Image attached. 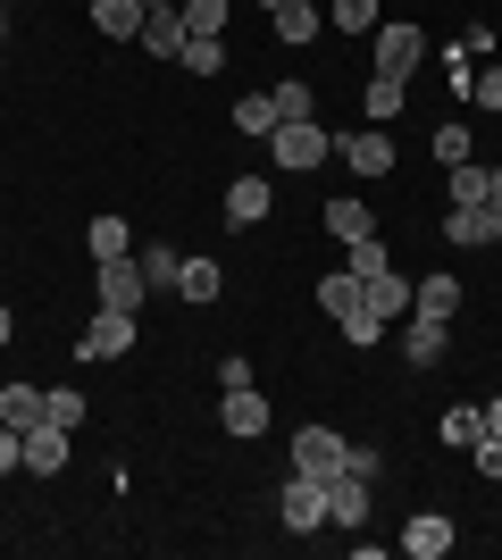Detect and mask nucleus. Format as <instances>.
<instances>
[{
  "label": "nucleus",
  "instance_id": "f257e3e1",
  "mask_svg": "<svg viewBox=\"0 0 502 560\" xmlns=\"http://www.w3.org/2000/svg\"><path fill=\"white\" fill-rule=\"evenodd\" d=\"M268 151H277V167H285V176H311V167L327 160L335 142L318 135V117H285V126H277V135H268Z\"/></svg>",
  "mask_w": 502,
  "mask_h": 560
},
{
  "label": "nucleus",
  "instance_id": "f03ea898",
  "mask_svg": "<svg viewBox=\"0 0 502 560\" xmlns=\"http://www.w3.org/2000/svg\"><path fill=\"white\" fill-rule=\"evenodd\" d=\"M93 293H101V310H135V318H143V302H151L143 259H101V268H93Z\"/></svg>",
  "mask_w": 502,
  "mask_h": 560
},
{
  "label": "nucleus",
  "instance_id": "7ed1b4c3",
  "mask_svg": "<svg viewBox=\"0 0 502 560\" xmlns=\"http://www.w3.org/2000/svg\"><path fill=\"white\" fill-rule=\"evenodd\" d=\"M135 351V310H93L75 335V360H126Z\"/></svg>",
  "mask_w": 502,
  "mask_h": 560
},
{
  "label": "nucleus",
  "instance_id": "20e7f679",
  "mask_svg": "<svg viewBox=\"0 0 502 560\" xmlns=\"http://www.w3.org/2000/svg\"><path fill=\"white\" fill-rule=\"evenodd\" d=\"M277 518H285V536H318L327 527V477H285Z\"/></svg>",
  "mask_w": 502,
  "mask_h": 560
},
{
  "label": "nucleus",
  "instance_id": "39448f33",
  "mask_svg": "<svg viewBox=\"0 0 502 560\" xmlns=\"http://www.w3.org/2000/svg\"><path fill=\"white\" fill-rule=\"evenodd\" d=\"M419 59H428V34H419V25H410V18L377 25V75H410V68H419Z\"/></svg>",
  "mask_w": 502,
  "mask_h": 560
},
{
  "label": "nucleus",
  "instance_id": "423d86ee",
  "mask_svg": "<svg viewBox=\"0 0 502 560\" xmlns=\"http://www.w3.org/2000/svg\"><path fill=\"white\" fill-rule=\"evenodd\" d=\"M335 468H343V435L311 419L302 435H293V477H335Z\"/></svg>",
  "mask_w": 502,
  "mask_h": 560
},
{
  "label": "nucleus",
  "instance_id": "0eeeda50",
  "mask_svg": "<svg viewBox=\"0 0 502 560\" xmlns=\"http://www.w3.org/2000/svg\"><path fill=\"white\" fill-rule=\"evenodd\" d=\"M394 335H402V360H410V369H435V360H444V335H453V318H428V310H410Z\"/></svg>",
  "mask_w": 502,
  "mask_h": 560
},
{
  "label": "nucleus",
  "instance_id": "6e6552de",
  "mask_svg": "<svg viewBox=\"0 0 502 560\" xmlns=\"http://www.w3.org/2000/svg\"><path fill=\"white\" fill-rule=\"evenodd\" d=\"M68 444H75V427H59V419L25 427V468H34V477H59V468H68Z\"/></svg>",
  "mask_w": 502,
  "mask_h": 560
},
{
  "label": "nucleus",
  "instance_id": "1a4fd4ad",
  "mask_svg": "<svg viewBox=\"0 0 502 560\" xmlns=\"http://www.w3.org/2000/svg\"><path fill=\"white\" fill-rule=\"evenodd\" d=\"M335 151H343V167H352V176H394V135H385V126H369V135H343Z\"/></svg>",
  "mask_w": 502,
  "mask_h": 560
},
{
  "label": "nucleus",
  "instance_id": "9d476101",
  "mask_svg": "<svg viewBox=\"0 0 502 560\" xmlns=\"http://www.w3.org/2000/svg\"><path fill=\"white\" fill-rule=\"evenodd\" d=\"M218 427H226V435H243V444H252V435H268V401H260V385H235V394L218 401Z\"/></svg>",
  "mask_w": 502,
  "mask_h": 560
},
{
  "label": "nucleus",
  "instance_id": "9b49d317",
  "mask_svg": "<svg viewBox=\"0 0 502 560\" xmlns=\"http://www.w3.org/2000/svg\"><path fill=\"white\" fill-rule=\"evenodd\" d=\"M360 302H369V318H377V327H402V318H410V277H402V268H385V277H369V293H360Z\"/></svg>",
  "mask_w": 502,
  "mask_h": 560
},
{
  "label": "nucleus",
  "instance_id": "f8f14e48",
  "mask_svg": "<svg viewBox=\"0 0 502 560\" xmlns=\"http://www.w3.org/2000/svg\"><path fill=\"white\" fill-rule=\"evenodd\" d=\"M360 518H369V477L335 468L327 477V527H360Z\"/></svg>",
  "mask_w": 502,
  "mask_h": 560
},
{
  "label": "nucleus",
  "instance_id": "ddd939ff",
  "mask_svg": "<svg viewBox=\"0 0 502 560\" xmlns=\"http://www.w3.org/2000/svg\"><path fill=\"white\" fill-rule=\"evenodd\" d=\"M402 552L410 560H444V552H453V518H444V511H419L402 527Z\"/></svg>",
  "mask_w": 502,
  "mask_h": 560
},
{
  "label": "nucleus",
  "instance_id": "4468645a",
  "mask_svg": "<svg viewBox=\"0 0 502 560\" xmlns=\"http://www.w3.org/2000/svg\"><path fill=\"white\" fill-rule=\"evenodd\" d=\"M268 210H277V192H268L260 176H235V185H226V226H260Z\"/></svg>",
  "mask_w": 502,
  "mask_h": 560
},
{
  "label": "nucleus",
  "instance_id": "2eb2a0df",
  "mask_svg": "<svg viewBox=\"0 0 502 560\" xmlns=\"http://www.w3.org/2000/svg\"><path fill=\"white\" fill-rule=\"evenodd\" d=\"M0 419L17 427V435H25V427H43L50 419V394H43V385H0Z\"/></svg>",
  "mask_w": 502,
  "mask_h": 560
},
{
  "label": "nucleus",
  "instance_id": "dca6fc26",
  "mask_svg": "<svg viewBox=\"0 0 502 560\" xmlns=\"http://www.w3.org/2000/svg\"><path fill=\"white\" fill-rule=\"evenodd\" d=\"M135 43H143L151 59H176V50H185V9H151V18H143V34H135Z\"/></svg>",
  "mask_w": 502,
  "mask_h": 560
},
{
  "label": "nucleus",
  "instance_id": "f3484780",
  "mask_svg": "<svg viewBox=\"0 0 502 560\" xmlns=\"http://www.w3.org/2000/svg\"><path fill=\"white\" fill-rule=\"evenodd\" d=\"M410 310H428V318H453V310H460V277H453V268L419 277V284H410Z\"/></svg>",
  "mask_w": 502,
  "mask_h": 560
},
{
  "label": "nucleus",
  "instance_id": "a211bd4d",
  "mask_svg": "<svg viewBox=\"0 0 502 560\" xmlns=\"http://www.w3.org/2000/svg\"><path fill=\"white\" fill-rule=\"evenodd\" d=\"M143 18H151L143 0H93V25L109 34V43H135V34H143Z\"/></svg>",
  "mask_w": 502,
  "mask_h": 560
},
{
  "label": "nucleus",
  "instance_id": "6ab92c4d",
  "mask_svg": "<svg viewBox=\"0 0 502 560\" xmlns=\"http://www.w3.org/2000/svg\"><path fill=\"white\" fill-rule=\"evenodd\" d=\"M360 293H369V284H360L352 268H335V277H318V310H327L335 327H343V318H352V310H360Z\"/></svg>",
  "mask_w": 502,
  "mask_h": 560
},
{
  "label": "nucleus",
  "instance_id": "aec40b11",
  "mask_svg": "<svg viewBox=\"0 0 502 560\" xmlns=\"http://www.w3.org/2000/svg\"><path fill=\"white\" fill-rule=\"evenodd\" d=\"M176 293H185V302H218V293H226V268H218V259H185V268H176Z\"/></svg>",
  "mask_w": 502,
  "mask_h": 560
},
{
  "label": "nucleus",
  "instance_id": "412c9836",
  "mask_svg": "<svg viewBox=\"0 0 502 560\" xmlns=\"http://www.w3.org/2000/svg\"><path fill=\"white\" fill-rule=\"evenodd\" d=\"M410 101V75H369V126H394Z\"/></svg>",
  "mask_w": 502,
  "mask_h": 560
},
{
  "label": "nucleus",
  "instance_id": "4be33fe9",
  "mask_svg": "<svg viewBox=\"0 0 502 560\" xmlns=\"http://www.w3.org/2000/svg\"><path fill=\"white\" fill-rule=\"evenodd\" d=\"M84 243H93V259H135V226H126V218H93Z\"/></svg>",
  "mask_w": 502,
  "mask_h": 560
},
{
  "label": "nucleus",
  "instance_id": "5701e85b",
  "mask_svg": "<svg viewBox=\"0 0 502 560\" xmlns=\"http://www.w3.org/2000/svg\"><path fill=\"white\" fill-rule=\"evenodd\" d=\"M478 435H486V419H478V410H460V401L444 410V419H435V444H444V452H469Z\"/></svg>",
  "mask_w": 502,
  "mask_h": 560
},
{
  "label": "nucleus",
  "instance_id": "b1692460",
  "mask_svg": "<svg viewBox=\"0 0 502 560\" xmlns=\"http://www.w3.org/2000/svg\"><path fill=\"white\" fill-rule=\"evenodd\" d=\"M176 68H185V75H218V68H226V43H218V34H185Z\"/></svg>",
  "mask_w": 502,
  "mask_h": 560
},
{
  "label": "nucleus",
  "instance_id": "393cba45",
  "mask_svg": "<svg viewBox=\"0 0 502 560\" xmlns=\"http://www.w3.org/2000/svg\"><path fill=\"white\" fill-rule=\"evenodd\" d=\"M327 234H335V243H360V234H377L369 201H327Z\"/></svg>",
  "mask_w": 502,
  "mask_h": 560
},
{
  "label": "nucleus",
  "instance_id": "a878e982",
  "mask_svg": "<svg viewBox=\"0 0 502 560\" xmlns=\"http://www.w3.org/2000/svg\"><path fill=\"white\" fill-rule=\"evenodd\" d=\"M277 43H293V50L318 43V9L311 0H285V9H277Z\"/></svg>",
  "mask_w": 502,
  "mask_h": 560
},
{
  "label": "nucleus",
  "instance_id": "bb28decb",
  "mask_svg": "<svg viewBox=\"0 0 502 560\" xmlns=\"http://www.w3.org/2000/svg\"><path fill=\"white\" fill-rule=\"evenodd\" d=\"M235 135H277V93H243L235 101Z\"/></svg>",
  "mask_w": 502,
  "mask_h": 560
},
{
  "label": "nucleus",
  "instance_id": "cd10ccee",
  "mask_svg": "<svg viewBox=\"0 0 502 560\" xmlns=\"http://www.w3.org/2000/svg\"><path fill=\"white\" fill-rule=\"evenodd\" d=\"M435 160H444V167H460V160H478V135H469V126H460V117H444V126H435Z\"/></svg>",
  "mask_w": 502,
  "mask_h": 560
},
{
  "label": "nucleus",
  "instance_id": "c85d7f7f",
  "mask_svg": "<svg viewBox=\"0 0 502 560\" xmlns=\"http://www.w3.org/2000/svg\"><path fill=\"white\" fill-rule=\"evenodd\" d=\"M343 268H352V277L369 284V277H385L394 259H385V243H377V234H360V243H343Z\"/></svg>",
  "mask_w": 502,
  "mask_h": 560
},
{
  "label": "nucleus",
  "instance_id": "c756f323",
  "mask_svg": "<svg viewBox=\"0 0 502 560\" xmlns=\"http://www.w3.org/2000/svg\"><path fill=\"white\" fill-rule=\"evenodd\" d=\"M444 176H453V201H486V192H494V167L486 160H460V167H444Z\"/></svg>",
  "mask_w": 502,
  "mask_h": 560
},
{
  "label": "nucleus",
  "instance_id": "7c9ffc66",
  "mask_svg": "<svg viewBox=\"0 0 502 560\" xmlns=\"http://www.w3.org/2000/svg\"><path fill=\"white\" fill-rule=\"evenodd\" d=\"M143 259V277H151V293H176V268H185V259L167 252V243H151V252H135Z\"/></svg>",
  "mask_w": 502,
  "mask_h": 560
},
{
  "label": "nucleus",
  "instance_id": "2f4dec72",
  "mask_svg": "<svg viewBox=\"0 0 502 560\" xmlns=\"http://www.w3.org/2000/svg\"><path fill=\"white\" fill-rule=\"evenodd\" d=\"M285 117H318V93L302 84V75H285V84H277V126H285Z\"/></svg>",
  "mask_w": 502,
  "mask_h": 560
},
{
  "label": "nucleus",
  "instance_id": "473e14b6",
  "mask_svg": "<svg viewBox=\"0 0 502 560\" xmlns=\"http://www.w3.org/2000/svg\"><path fill=\"white\" fill-rule=\"evenodd\" d=\"M335 34H377V0H335Z\"/></svg>",
  "mask_w": 502,
  "mask_h": 560
},
{
  "label": "nucleus",
  "instance_id": "72a5a7b5",
  "mask_svg": "<svg viewBox=\"0 0 502 560\" xmlns=\"http://www.w3.org/2000/svg\"><path fill=\"white\" fill-rule=\"evenodd\" d=\"M226 9L235 0H185V34H226Z\"/></svg>",
  "mask_w": 502,
  "mask_h": 560
},
{
  "label": "nucleus",
  "instance_id": "f704fd0d",
  "mask_svg": "<svg viewBox=\"0 0 502 560\" xmlns=\"http://www.w3.org/2000/svg\"><path fill=\"white\" fill-rule=\"evenodd\" d=\"M343 468H352V477H369V486H377V477H385V452H377V444H343Z\"/></svg>",
  "mask_w": 502,
  "mask_h": 560
},
{
  "label": "nucleus",
  "instance_id": "c9c22d12",
  "mask_svg": "<svg viewBox=\"0 0 502 560\" xmlns=\"http://www.w3.org/2000/svg\"><path fill=\"white\" fill-rule=\"evenodd\" d=\"M469 101H478V109H502V59H494V68H478V75H469Z\"/></svg>",
  "mask_w": 502,
  "mask_h": 560
},
{
  "label": "nucleus",
  "instance_id": "e433bc0d",
  "mask_svg": "<svg viewBox=\"0 0 502 560\" xmlns=\"http://www.w3.org/2000/svg\"><path fill=\"white\" fill-rule=\"evenodd\" d=\"M235 385H252V360H243V351H226V360H218V394H235Z\"/></svg>",
  "mask_w": 502,
  "mask_h": 560
},
{
  "label": "nucleus",
  "instance_id": "4c0bfd02",
  "mask_svg": "<svg viewBox=\"0 0 502 560\" xmlns=\"http://www.w3.org/2000/svg\"><path fill=\"white\" fill-rule=\"evenodd\" d=\"M469 460H478V477H502V435H478V444H469Z\"/></svg>",
  "mask_w": 502,
  "mask_h": 560
},
{
  "label": "nucleus",
  "instance_id": "58836bf2",
  "mask_svg": "<svg viewBox=\"0 0 502 560\" xmlns=\"http://www.w3.org/2000/svg\"><path fill=\"white\" fill-rule=\"evenodd\" d=\"M50 419H59V427H84V394H68V385H59V394H50Z\"/></svg>",
  "mask_w": 502,
  "mask_h": 560
},
{
  "label": "nucleus",
  "instance_id": "ea45409f",
  "mask_svg": "<svg viewBox=\"0 0 502 560\" xmlns=\"http://www.w3.org/2000/svg\"><path fill=\"white\" fill-rule=\"evenodd\" d=\"M9 468H25V435L9 419H0V477H9Z\"/></svg>",
  "mask_w": 502,
  "mask_h": 560
},
{
  "label": "nucleus",
  "instance_id": "a19ab883",
  "mask_svg": "<svg viewBox=\"0 0 502 560\" xmlns=\"http://www.w3.org/2000/svg\"><path fill=\"white\" fill-rule=\"evenodd\" d=\"M478 419H486V435H502V394H494V401H486Z\"/></svg>",
  "mask_w": 502,
  "mask_h": 560
},
{
  "label": "nucleus",
  "instance_id": "79ce46f5",
  "mask_svg": "<svg viewBox=\"0 0 502 560\" xmlns=\"http://www.w3.org/2000/svg\"><path fill=\"white\" fill-rule=\"evenodd\" d=\"M9 335H17V310H9V302H0V343H9Z\"/></svg>",
  "mask_w": 502,
  "mask_h": 560
},
{
  "label": "nucleus",
  "instance_id": "37998d69",
  "mask_svg": "<svg viewBox=\"0 0 502 560\" xmlns=\"http://www.w3.org/2000/svg\"><path fill=\"white\" fill-rule=\"evenodd\" d=\"M486 201H494V210H502V167H494V192H486Z\"/></svg>",
  "mask_w": 502,
  "mask_h": 560
},
{
  "label": "nucleus",
  "instance_id": "c03bdc74",
  "mask_svg": "<svg viewBox=\"0 0 502 560\" xmlns=\"http://www.w3.org/2000/svg\"><path fill=\"white\" fill-rule=\"evenodd\" d=\"M143 9H185V0H143Z\"/></svg>",
  "mask_w": 502,
  "mask_h": 560
},
{
  "label": "nucleus",
  "instance_id": "a18cd8bd",
  "mask_svg": "<svg viewBox=\"0 0 502 560\" xmlns=\"http://www.w3.org/2000/svg\"><path fill=\"white\" fill-rule=\"evenodd\" d=\"M260 9H268V18H277V9H285V0H260Z\"/></svg>",
  "mask_w": 502,
  "mask_h": 560
},
{
  "label": "nucleus",
  "instance_id": "49530a36",
  "mask_svg": "<svg viewBox=\"0 0 502 560\" xmlns=\"http://www.w3.org/2000/svg\"><path fill=\"white\" fill-rule=\"evenodd\" d=\"M0 50H9V18H0Z\"/></svg>",
  "mask_w": 502,
  "mask_h": 560
}]
</instances>
